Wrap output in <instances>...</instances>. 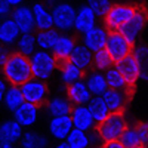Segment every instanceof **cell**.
<instances>
[{
    "mask_svg": "<svg viewBox=\"0 0 148 148\" xmlns=\"http://www.w3.org/2000/svg\"><path fill=\"white\" fill-rule=\"evenodd\" d=\"M3 77L8 80L9 84L22 86L25 82L33 79V70L30 56H25L19 52L10 53L5 65H2Z\"/></svg>",
    "mask_w": 148,
    "mask_h": 148,
    "instance_id": "6da1fadb",
    "label": "cell"
},
{
    "mask_svg": "<svg viewBox=\"0 0 148 148\" xmlns=\"http://www.w3.org/2000/svg\"><path fill=\"white\" fill-rule=\"evenodd\" d=\"M30 62H31V70H33V77L45 80V82L53 76L56 65L59 64L51 51H43V49H37L30 56Z\"/></svg>",
    "mask_w": 148,
    "mask_h": 148,
    "instance_id": "7a4b0ae2",
    "label": "cell"
},
{
    "mask_svg": "<svg viewBox=\"0 0 148 148\" xmlns=\"http://www.w3.org/2000/svg\"><path fill=\"white\" fill-rule=\"evenodd\" d=\"M126 127H127V123H126V119L121 113H111L102 123H99L96 126L104 142L119 141Z\"/></svg>",
    "mask_w": 148,
    "mask_h": 148,
    "instance_id": "3957f363",
    "label": "cell"
},
{
    "mask_svg": "<svg viewBox=\"0 0 148 148\" xmlns=\"http://www.w3.org/2000/svg\"><path fill=\"white\" fill-rule=\"evenodd\" d=\"M138 8H135L132 5H125V3H119V5H113V8L110 9V12L105 15L104 22L105 27L110 31H119L121 25L133 16V14L136 12Z\"/></svg>",
    "mask_w": 148,
    "mask_h": 148,
    "instance_id": "277c9868",
    "label": "cell"
},
{
    "mask_svg": "<svg viewBox=\"0 0 148 148\" xmlns=\"http://www.w3.org/2000/svg\"><path fill=\"white\" fill-rule=\"evenodd\" d=\"M132 46L133 45L120 31H110L105 49L110 53V56L113 58L114 62H119V61L125 59L126 56L132 55V52H133Z\"/></svg>",
    "mask_w": 148,
    "mask_h": 148,
    "instance_id": "5b68a950",
    "label": "cell"
},
{
    "mask_svg": "<svg viewBox=\"0 0 148 148\" xmlns=\"http://www.w3.org/2000/svg\"><path fill=\"white\" fill-rule=\"evenodd\" d=\"M55 28L59 31H70L74 30V22H76L77 10L68 2H59L52 8Z\"/></svg>",
    "mask_w": 148,
    "mask_h": 148,
    "instance_id": "8992f818",
    "label": "cell"
},
{
    "mask_svg": "<svg viewBox=\"0 0 148 148\" xmlns=\"http://www.w3.org/2000/svg\"><path fill=\"white\" fill-rule=\"evenodd\" d=\"M22 93L25 98V102H31L36 105H43L47 101V86L45 83V80L40 79H30L28 82H25L22 86Z\"/></svg>",
    "mask_w": 148,
    "mask_h": 148,
    "instance_id": "52a82bcc",
    "label": "cell"
},
{
    "mask_svg": "<svg viewBox=\"0 0 148 148\" xmlns=\"http://www.w3.org/2000/svg\"><path fill=\"white\" fill-rule=\"evenodd\" d=\"M147 21H148V14L147 12L144 9H136V12L133 14V16L125 24V25H121L119 31L133 45V43H136L138 37L141 36Z\"/></svg>",
    "mask_w": 148,
    "mask_h": 148,
    "instance_id": "ba28073f",
    "label": "cell"
},
{
    "mask_svg": "<svg viewBox=\"0 0 148 148\" xmlns=\"http://www.w3.org/2000/svg\"><path fill=\"white\" fill-rule=\"evenodd\" d=\"M108 36H110V31H108L107 27L95 25L89 31L82 34V43L86 47H89L92 52H98V51H101V49H105Z\"/></svg>",
    "mask_w": 148,
    "mask_h": 148,
    "instance_id": "9c48e42d",
    "label": "cell"
},
{
    "mask_svg": "<svg viewBox=\"0 0 148 148\" xmlns=\"http://www.w3.org/2000/svg\"><path fill=\"white\" fill-rule=\"evenodd\" d=\"M116 67L121 73V76L125 77L129 88L135 86L141 80V68H139V64H138L136 58L133 56V53L126 56L125 59L119 61V62H116Z\"/></svg>",
    "mask_w": 148,
    "mask_h": 148,
    "instance_id": "30bf717a",
    "label": "cell"
},
{
    "mask_svg": "<svg viewBox=\"0 0 148 148\" xmlns=\"http://www.w3.org/2000/svg\"><path fill=\"white\" fill-rule=\"evenodd\" d=\"M70 117H71L73 125L76 129L90 132L92 129H95L98 126V123L95 121L88 105H74L73 110H71Z\"/></svg>",
    "mask_w": 148,
    "mask_h": 148,
    "instance_id": "8fae6325",
    "label": "cell"
},
{
    "mask_svg": "<svg viewBox=\"0 0 148 148\" xmlns=\"http://www.w3.org/2000/svg\"><path fill=\"white\" fill-rule=\"evenodd\" d=\"M74 129L73 120L70 116H61V117H51L47 125L49 135L55 141H65L68 138V135Z\"/></svg>",
    "mask_w": 148,
    "mask_h": 148,
    "instance_id": "7c38bea8",
    "label": "cell"
},
{
    "mask_svg": "<svg viewBox=\"0 0 148 148\" xmlns=\"http://www.w3.org/2000/svg\"><path fill=\"white\" fill-rule=\"evenodd\" d=\"M10 18L19 27L21 33H33L34 30H37L36 21H34V12H33V8H30V6L21 5V6L14 8Z\"/></svg>",
    "mask_w": 148,
    "mask_h": 148,
    "instance_id": "4fadbf2b",
    "label": "cell"
},
{
    "mask_svg": "<svg viewBox=\"0 0 148 148\" xmlns=\"http://www.w3.org/2000/svg\"><path fill=\"white\" fill-rule=\"evenodd\" d=\"M39 107L40 105H36V104H31V102H24L12 114H14V119L24 129H30L39 121V116H40Z\"/></svg>",
    "mask_w": 148,
    "mask_h": 148,
    "instance_id": "5bb4252c",
    "label": "cell"
},
{
    "mask_svg": "<svg viewBox=\"0 0 148 148\" xmlns=\"http://www.w3.org/2000/svg\"><path fill=\"white\" fill-rule=\"evenodd\" d=\"M67 96L74 105H88L93 95L89 90L86 82L79 80L67 86Z\"/></svg>",
    "mask_w": 148,
    "mask_h": 148,
    "instance_id": "9a60e30c",
    "label": "cell"
},
{
    "mask_svg": "<svg viewBox=\"0 0 148 148\" xmlns=\"http://www.w3.org/2000/svg\"><path fill=\"white\" fill-rule=\"evenodd\" d=\"M24 127L19 123L12 119V120H5L0 125V142H8V144H19L24 135Z\"/></svg>",
    "mask_w": 148,
    "mask_h": 148,
    "instance_id": "2e32d148",
    "label": "cell"
},
{
    "mask_svg": "<svg viewBox=\"0 0 148 148\" xmlns=\"http://www.w3.org/2000/svg\"><path fill=\"white\" fill-rule=\"evenodd\" d=\"M96 15L95 12L90 9V6L86 3L82 5L77 9V15H76V22H74V31H77L80 34H84L86 31H89L96 25Z\"/></svg>",
    "mask_w": 148,
    "mask_h": 148,
    "instance_id": "e0dca14e",
    "label": "cell"
},
{
    "mask_svg": "<svg viewBox=\"0 0 148 148\" xmlns=\"http://www.w3.org/2000/svg\"><path fill=\"white\" fill-rule=\"evenodd\" d=\"M76 42L71 36L68 34H59L58 40L52 49V53L55 55V58L58 59L59 64L65 62V61H70V56L74 51V47H76Z\"/></svg>",
    "mask_w": 148,
    "mask_h": 148,
    "instance_id": "ac0fdd59",
    "label": "cell"
},
{
    "mask_svg": "<svg viewBox=\"0 0 148 148\" xmlns=\"http://www.w3.org/2000/svg\"><path fill=\"white\" fill-rule=\"evenodd\" d=\"M73 102L68 99V96H53L47 99L45 104L46 113L51 117H61V116H70L73 110Z\"/></svg>",
    "mask_w": 148,
    "mask_h": 148,
    "instance_id": "d6986e66",
    "label": "cell"
},
{
    "mask_svg": "<svg viewBox=\"0 0 148 148\" xmlns=\"http://www.w3.org/2000/svg\"><path fill=\"white\" fill-rule=\"evenodd\" d=\"M21 30L19 27L15 24V21L9 18H3L2 22H0V42H2L3 46H10L15 45L21 36Z\"/></svg>",
    "mask_w": 148,
    "mask_h": 148,
    "instance_id": "ffe728a7",
    "label": "cell"
},
{
    "mask_svg": "<svg viewBox=\"0 0 148 148\" xmlns=\"http://www.w3.org/2000/svg\"><path fill=\"white\" fill-rule=\"evenodd\" d=\"M31 8H33V12H34V21H36V28L37 30L55 28L53 14H52V10H49L47 5H45V3H34Z\"/></svg>",
    "mask_w": 148,
    "mask_h": 148,
    "instance_id": "44dd1931",
    "label": "cell"
},
{
    "mask_svg": "<svg viewBox=\"0 0 148 148\" xmlns=\"http://www.w3.org/2000/svg\"><path fill=\"white\" fill-rule=\"evenodd\" d=\"M84 82H86V84H88V88H89V90L92 92L93 96H102L108 90V83H107L104 71L95 70V71L88 73Z\"/></svg>",
    "mask_w": 148,
    "mask_h": 148,
    "instance_id": "7402d4cb",
    "label": "cell"
},
{
    "mask_svg": "<svg viewBox=\"0 0 148 148\" xmlns=\"http://www.w3.org/2000/svg\"><path fill=\"white\" fill-rule=\"evenodd\" d=\"M70 61L73 64H76L79 68H82L83 71H86L93 65V52L89 47H86L83 43L76 45V47H74V51L70 56Z\"/></svg>",
    "mask_w": 148,
    "mask_h": 148,
    "instance_id": "603a6c76",
    "label": "cell"
},
{
    "mask_svg": "<svg viewBox=\"0 0 148 148\" xmlns=\"http://www.w3.org/2000/svg\"><path fill=\"white\" fill-rule=\"evenodd\" d=\"M102 98L107 102L111 113H121L126 107V102H127L126 90H119V89H108L102 95Z\"/></svg>",
    "mask_w": 148,
    "mask_h": 148,
    "instance_id": "cb8c5ba5",
    "label": "cell"
},
{
    "mask_svg": "<svg viewBox=\"0 0 148 148\" xmlns=\"http://www.w3.org/2000/svg\"><path fill=\"white\" fill-rule=\"evenodd\" d=\"M3 105L10 111V113H14L16 111L24 102H25V98H24V93H22V89L21 86H15V84H10L5 96H3Z\"/></svg>",
    "mask_w": 148,
    "mask_h": 148,
    "instance_id": "d4e9b609",
    "label": "cell"
},
{
    "mask_svg": "<svg viewBox=\"0 0 148 148\" xmlns=\"http://www.w3.org/2000/svg\"><path fill=\"white\" fill-rule=\"evenodd\" d=\"M21 148H47L49 139L46 135L36 132V130H25L19 142Z\"/></svg>",
    "mask_w": 148,
    "mask_h": 148,
    "instance_id": "484cf974",
    "label": "cell"
},
{
    "mask_svg": "<svg viewBox=\"0 0 148 148\" xmlns=\"http://www.w3.org/2000/svg\"><path fill=\"white\" fill-rule=\"evenodd\" d=\"M88 107H89L90 113H92V116H93V119L98 125L102 123L111 114V111H110V108H108V105L104 101L102 96H92V99L89 101Z\"/></svg>",
    "mask_w": 148,
    "mask_h": 148,
    "instance_id": "4316f807",
    "label": "cell"
},
{
    "mask_svg": "<svg viewBox=\"0 0 148 148\" xmlns=\"http://www.w3.org/2000/svg\"><path fill=\"white\" fill-rule=\"evenodd\" d=\"M59 37V30H39L36 33V39H37V47L39 49H43V51H51L58 40Z\"/></svg>",
    "mask_w": 148,
    "mask_h": 148,
    "instance_id": "83f0119b",
    "label": "cell"
},
{
    "mask_svg": "<svg viewBox=\"0 0 148 148\" xmlns=\"http://www.w3.org/2000/svg\"><path fill=\"white\" fill-rule=\"evenodd\" d=\"M16 46V52L25 55V56H31L37 49V39H36V34L33 33H22L19 36L18 42L15 43Z\"/></svg>",
    "mask_w": 148,
    "mask_h": 148,
    "instance_id": "f1b7e54d",
    "label": "cell"
},
{
    "mask_svg": "<svg viewBox=\"0 0 148 148\" xmlns=\"http://www.w3.org/2000/svg\"><path fill=\"white\" fill-rule=\"evenodd\" d=\"M82 77H83V70L79 68L76 64H73L71 61H65V62L61 64V80L67 86L82 80Z\"/></svg>",
    "mask_w": 148,
    "mask_h": 148,
    "instance_id": "f546056e",
    "label": "cell"
},
{
    "mask_svg": "<svg viewBox=\"0 0 148 148\" xmlns=\"http://www.w3.org/2000/svg\"><path fill=\"white\" fill-rule=\"evenodd\" d=\"M65 141L68 142V145L71 148H92L89 132L82 130V129H76V127H74Z\"/></svg>",
    "mask_w": 148,
    "mask_h": 148,
    "instance_id": "4dcf8cb0",
    "label": "cell"
},
{
    "mask_svg": "<svg viewBox=\"0 0 148 148\" xmlns=\"http://www.w3.org/2000/svg\"><path fill=\"white\" fill-rule=\"evenodd\" d=\"M105 79H107V83H108V89L127 90V88H129L125 77L121 76V73L119 71V68L116 65H113L111 68H108L105 71Z\"/></svg>",
    "mask_w": 148,
    "mask_h": 148,
    "instance_id": "1f68e13d",
    "label": "cell"
},
{
    "mask_svg": "<svg viewBox=\"0 0 148 148\" xmlns=\"http://www.w3.org/2000/svg\"><path fill=\"white\" fill-rule=\"evenodd\" d=\"M133 56L136 58L141 68V80L148 82V46L141 45L133 49Z\"/></svg>",
    "mask_w": 148,
    "mask_h": 148,
    "instance_id": "d6a6232c",
    "label": "cell"
},
{
    "mask_svg": "<svg viewBox=\"0 0 148 148\" xmlns=\"http://www.w3.org/2000/svg\"><path fill=\"white\" fill-rule=\"evenodd\" d=\"M113 64H116L113 58L110 56V53L107 52V49H101L98 52H93V67L98 71H107L108 68L113 67Z\"/></svg>",
    "mask_w": 148,
    "mask_h": 148,
    "instance_id": "836d02e7",
    "label": "cell"
},
{
    "mask_svg": "<svg viewBox=\"0 0 148 148\" xmlns=\"http://www.w3.org/2000/svg\"><path fill=\"white\" fill-rule=\"evenodd\" d=\"M120 141L126 148H135L138 145H142L141 136H139V132H138L136 126H127L125 129V132H123Z\"/></svg>",
    "mask_w": 148,
    "mask_h": 148,
    "instance_id": "e575fe53",
    "label": "cell"
},
{
    "mask_svg": "<svg viewBox=\"0 0 148 148\" xmlns=\"http://www.w3.org/2000/svg\"><path fill=\"white\" fill-rule=\"evenodd\" d=\"M88 5L90 6V9L95 12L98 18H105L110 9L113 8L111 0H88Z\"/></svg>",
    "mask_w": 148,
    "mask_h": 148,
    "instance_id": "d590c367",
    "label": "cell"
},
{
    "mask_svg": "<svg viewBox=\"0 0 148 148\" xmlns=\"http://www.w3.org/2000/svg\"><path fill=\"white\" fill-rule=\"evenodd\" d=\"M136 127H138V132H139V136H141L142 145H148V121L139 123Z\"/></svg>",
    "mask_w": 148,
    "mask_h": 148,
    "instance_id": "8d00e7d4",
    "label": "cell"
},
{
    "mask_svg": "<svg viewBox=\"0 0 148 148\" xmlns=\"http://www.w3.org/2000/svg\"><path fill=\"white\" fill-rule=\"evenodd\" d=\"M12 10H14V8H12L6 0H0V16L9 18L12 15Z\"/></svg>",
    "mask_w": 148,
    "mask_h": 148,
    "instance_id": "74e56055",
    "label": "cell"
},
{
    "mask_svg": "<svg viewBox=\"0 0 148 148\" xmlns=\"http://www.w3.org/2000/svg\"><path fill=\"white\" fill-rule=\"evenodd\" d=\"M99 148H126L125 145L121 144V141H108V142H104Z\"/></svg>",
    "mask_w": 148,
    "mask_h": 148,
    "instance_id": "f35d334b",
    "label": "cell"
},
{
    "mask_svg": "<svg viewBox=\"0 0 148 148\" xmlns=\"http://www.w3.org/2000/svg\"><path fill=\"white\" fill-rule=\"evenodd\" d=\"M9 51H8V49L3 46L2 49H0V65H5V62H6V61H8V58H9Z\"/></svg>",
    "mask_w": 148,
    "mask_h": 148,
    "instance_id": "ab89813d",
    "label": "cell"
},
{
    "mask_svg": "<svg viewBox=\"0 0 148 148\" xmlns=\"http://www.w3.org/2000/svg\"><path fill=\"white\" fill-rule=\"evenodd\" d=\"M6 82H8L6 79H2V80H0V99H3V96H5L8 88H9V86L6 84Z\"/></svg>",
    "mask_w": 148,
    "mask_h": 148,
    "instance_id": "60d3db41",
    "label": "cell"
},
{
    "mask_svg": "<svg viewBox=\"0 0 148 148\" xmlns=\"http://www.w3.org/2000/svg\"><path fill=\"white\" fill-rule=\"evenodd\" d=\"M53 148H71V147L68 145L67 141H58V142L53 145Z\"/></svg>",
    "mask_w": 148,
    "mask_h": 148,
    "instance_id": "b9f144b4",
    "label": "cell"
},
{
    "mask_svg": "<svg viewBox=\"0 0 148 148\" xmlns=\"http://www.w3.org/2000/svg\"><path fill=\"white\" fill-rule=\"evenodd\" d=\"M6 2L12 6V8H16V6H21L24 3V0H6Z\"/></svg>",
    "mask_w": 148,
    "mask_h": 148,
    "instance_id": "7bdbcfd3",
    "label": "cell"
},
{
    "mask_svg": "<svg viewBox=\"0 0 148 148\" xmlns=\"http://www.w3.org/2000/svg\"><path fill=\"white\" fill-rule=\"evenodd\" d=\"M59 2H62V0H46V3H47L49 6H52V8H53L55 5H58Z\"/></svg>",
    "mask_w": 148,
    "mask_h": 148,
    "instance_id": "ee69618b",
    "label": "cell"
},
{
    "mask_svg": "<svg viewBox=\"0 0 148 148\" xmlns=\"http://www.w3.org/2000/svg\"><path fill=\"white\" fill-rule=\"evenodd\" d=\"M0 148H15L12 144H8V142H0Z\"/></svg>",
    "mask_w": 148,
    "mask_h": 148,
    "instance_id": "f6af8a7d",
    "label": "cell"
},
{
    "mask_svg": "<svg viewBox=\"0 0 148 148\" xmlns=\"http://www.w3.org/2000/svg\"><path fill=\"white\" fill-rule=\"evenodd\" d=\"M135 148H145L144 145H138V147H135Z\"/></svg>",
    "mask_w": 148,
    "mask_h": 148,
    "instance_id": "bcb514c9",
    "label": "cell"
}]
</instances>
